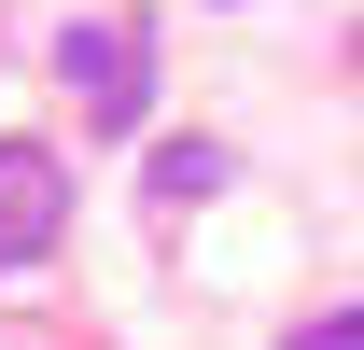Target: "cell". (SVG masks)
Instances as JSON below:
<instances>
[{
	"mask_svg": "<svg viewBox=\"0 0 364 350\" xmlns=\"http://www.w3.org/2000/svg\"><path fill=\"white\" fill-rule=\"evenodd\" d=\"M56 85L85 98L98 127H140V112H154V43H140L127 14H85V28L56 43Z\"/></svg>",
	"mask_w": 364,
	"mask_h": 350,
	"instance_id": "6da1fadb",
	"label": "cell"
},
{
	"mask_svg": "<svg viewBox=\"0 0 364 350\" xmlns=\"http://www.w3.org/2000/svg\"><path fill=\"white\" fill-rule=\"evenodd\" d=\"M56 224H70V169H56L43 140H0V280H14V266H43Z\"/></svg>",
	"mask_w": 364,
	"mask_h": 350,
	"instance_id": "7a4b0ae2",
	"label": "cell"
},
{
	"mask_svg": "<svg viewBox=\"0 0 364 350\" xmlns=\"http://www.w3.org/2000/svg\"><path fill=\"white\" fill-rule=\"evenodd\" d=\"M140 182H154V211H182V196H225V140H168Z\"/></svg>",
	"mask_w": 364,
	"mask_h": 350,
	"instance_id": "3957f363",
	"label": "cell"
},
{
	"mask_svg": "<svg viewBox=\"0 0 364 350\" xmlns=\"http://www.w3.org/2000/svg\"><path fill=\"white\" fill-rule=\"evenodd\" d=\"M280 350H364V308H322V322H294Z\"/></svg>",
	"mask_w": 364,
	"mask_h": 350,
	"instance_id": "277c9868",
	"label": "cell"
}]
</instances>
